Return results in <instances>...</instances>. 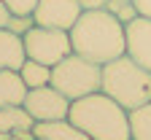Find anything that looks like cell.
Masks as SVG:
<instances>
[{
  "mask_svg": "<svg viewBox=\"0 0 151 140\" xmlns=\"http://www.w3.org/2000/svg\"><path fill=\"white\" fill-rule=\"evenodd\" d=\"M70 43L73 54L105 65L127 51L124 22L108 8H84L78 22L70 27Z\"/></svg>",
  "mask_w": 151,
  "mask_h": 140,
  "instance_id": "6da1fadb",
  "label": "cell"
},
{
  "mask_svg": "<svg viewBox=\"0 0 151 140\" xmlns=\"http://www.w3.org/2000/svg\"><path fill=\"white\" fill-rule=\"evenodd\" d=\"M68 118L92 140H129V111L105 92L73 100Z\"/></svg>",
  "mask_w": 151,
  "mask_h": 140,
  "instance_id": "7a4b0ae2",
  "label": "cell"
},
{
  "mask_svg": "<svg viewBox=\"0 0 151 140\" xmlns=\"http://www.w3.org/2000/svg\"><path fill=\"white\" fill-rule=\"evenodd\" d=\"M108 97H113L122 108L132 111L151 103V70L140 67L135 59H129L127 54L111 59L103 65V86Z\"/></svg>",
  "mask_w": 151,
  "mask_h": 140,
  "instance_id": "3957f363",
  "label": "cell"
},
{
  "mask_svg": "<svg viewBox=\"0 0 151 140\" xmlns=\"http://www.w3.org/2000/svg\"><path fill=\"white\" fill-rule=\"evenodd\" d=\"M51 86L60 89L70 103L86 94H94L103 86V65L92 62L81 54H68L62 62L51 67Z\"/></svg>",
  "mask_w": 151,
  "mask_h": 140,
  "instance_id": "277c9868",
  "label": "cell"
},
{
  "mask_svg": "<svg viewBox=\"0 0 151 140\" xmlns=\"http://www.w3.org/2000/svg\"><path fill=\"white\" fill-rule=\"evenodd\" d=\"M22 38H24L27 57L35 59V62H41V65H49V67L62 62L68 54H73V43H70V32L68 30L32 24Z\"/></svg>",
  "mask_w": 151,
  "mask_h": 140,
  "instance_id": "5b68a950",
  "label": "cell"
},
{
  "mask_svg": "<svg viewBox=\"0 0 151 140\" xmlns=\"http://www.w3.org/2000/svg\"><path fill=\"white\" fill-rule=\"evenodd\" d=\"M24 108L30 111V116L35 121H60V118H68V113H70V100L60 89L46 84V86L27 92Z\"/></svg>",
  "mask_w": 151,
  "mask_h": 140,
  "instance_id": "8992f818",
  "label": "cell"
},
{
  "mask_svg": "<svg viewBox=\"0 0 151 140\" xmlns=\"http://www.w3.org/2000/svg\"><path fill=\"white\" fill-rule=\"evenodd\" d=\"M81 14H84V6L78 0H38L32 19L41 27H57L70 32V27L78 22Z\"/></svg>",
  "mask_w": 151,
  "mask_h": 140,
  "instance_id": "52a82bcc",
  "label": "cell"
},
{
  "mask_svg": "<svg viewBox=\"0 0 151 140\" xmlns=\"http://www.w3.org/2000/svg\"><path fill=\"white\" fill-rule=\"evenodd\" d=\"M127 32V57L146 70H151V19L148 16H135L124 24Z\"/></svg>",
  "mask_w": 151,
  "mask_h": 140,
  "instance_id": "ba28073f",
  "label": "cell"
},
{
  "mask_svg": "<svg viewBox=\"0 0 151 140\" xmlns=\"http://www.w3.org/2000/svg\"><path fill=\"white\" fill-rule=\"evenodd\" d=\"M35 140H92L86 132H81L70 118H60V121H35L32 124Z\"/></svg>",
  "mask_w": 151,
  "mask_h": 140,
  "instance_id": "9c48e42d",
  "label": "cell"
},
{
  "mask_svg": "<svg viewBox=\"0 0 151 140\" xmlns=\"http://www.w3.org/2000/svg\"><path fill=\"white\" fill-rule=\"evenodd\" d=\"M24 59H27L24 38L3 27L0 30V70H19Z\"/></svg>",
  "mask_w": 151,
  "mask_h": 140,
  "instance_id": "30bf717a",
  "label": "cell"
},
{
  "mask_svg": "<svg viewBox=\"0 0 151 140\" xmlns=\"http://www.w3.org/2000/svg\"><path fill=\"white\" fill-rule=\"evenodd\" d=\"M27 84L22 81L19 70H0V108L8 105H24L27 97Z\"/></svg>",
  "mask_w": 151,
  "mask_h": 140,
  "instance_id": "8fae6325",
  "label": "cell"
},
{
  "mask_svg": "<svg viewBox=\"0 0 151 140\" xmlns=\"http://www.w3.org/2000/svg\"><path fill=\"white\" fill-rule=\"evenodd\" d=\"M35 118L30 116V111L24 105H8V108H0V132L6 135H16V132H24L32 129Z\"/></svg>",
  "mask_w": 151,
  "mask_h": 140,
  "instance_id": "7c38bea8",
  "label": "cell"
},
{
  "mask_svg": "<svg viewBox=\"0 0 151 140\" xmlns=\"http://www.w3.org/2000/svg\"><path fill=\"white\" fill-rule=\"evenodd\" d=\"M19 75H22V81L27 84V89H38V86L51 84V67H49V65H41V62H35V59H30V57L22 62Z\"/></svg>",
  "mask_w": 151,
  "mask_h": 140,
  "instance_id": "4fadbf2b",
  "label": "cell"
},
{
  "mask_svg": "<svg viewBox=\"0 0 151 140\" xmlns=\"http://www.w3.org/2000/svg\"><path fill=\"white\" fill-rule=\"evenodd\" d=\"M129 140H151V103L129 111Z\"/></svg>",
  "mask_w": 151,
  "mask_h": 140,
  "instance_id": "5bb4252c",
  "label": "cell"
},
{
  "mask_svg": "<svg viewBox=\"0 0 151 140\" xmlns=\"http://www.w3.org/2000/svg\"><path fill=\"white\" fill-rule=\"evenodd\" d=\"M111 14H116L119 19H122V22L127 24L129 22V19H135L138 16V11H135V6H132V0H111V3L105 6Z\"/></svg>",
  "mask_w": 151,
  "mask_h": 140,
  "instance_id": "9a60e30c",
  "label": "cell"
},
{
  "mask_svg": "<svg viewBox=\"0 0 151 140\" xmlns=\"http://www.w3.org/2000/svg\"><path fill=\"white\" fill-rule=\"evenodd\" d=\"M3 3H6L8 11L16 14V16H32V11H35V6H38V0H3Z\"/></svg>",
  "mask_w": 151,
  "mask_h": 140,
  "instance_id": "2e32d148",
  "label": "cell"
},
{
  "mask_svg": "<svg viewBox=\"0 0 151 140\" xmlns=\"http://www.w3.org/2000/svg\"><path fill=\"white\" fill-rule=\"evenodd\" d=\"M32 24H35V19H32V16H16V14H14V16H11V22H8V30L16 32V35H24Z\"/></svg>",
  "mask_w": 151,
  "mask_h": 140,
  "instance_id": "e0dca14e",
  "label": "cell"
},
{
  "mask_svg": "<svg viewBox=\"0 0 151 140\" xmlns=\"http://www.w3.org/2000/svg\"><path fill=\"white\" fill-rule=\"evenodd\" d=\"M132 6H135L138 16H148L151 19V0H132Z\"/></svg>",
  "mask_w": 151,
  "mask_h": 140,
  "instance_id": "ac0fdd59",
  "label": "cell"
},
{
  "mask_svg": "<svg viewBox=\"0 0 151 140\" xmlns=\"http://www.w3.org/2000/svg\"><path fill=\"white\" fill-rule=\"evenodd\" d=\"M11 11H8V6L3 3V0H0V30H3V27H8V22H11Z\"/></svg>",
  "mask_w": 151,
  "mask_h": 140,
  "instance_id": "d6986e66",
  "label": "cell"
},
{
  "mask_svg": "<svg viewBox=\"0 0 151 140\" xmlns=\"http://www.w3.org/2000/svg\"><path fill=\"white\" fill-rule=\"evenodd\" d=\"M78 3H81L84 8H105L111 0H78Z\"/></svg>",
  "mask_w": 151,
  "mask_h": 140,
  "instance_id": "ffe728a7",
  "label": "cell"
},
{
  "mask_svg": "<svg viewBox=\"0 0 151 140\" xmlns=\"http://www.w3.org/2000/svg\"><path fill=\"white\" fill-rule=\"evenodd\" d=\"M0 140H11V135H6V132H0Z\"/></svg>",
  "mask_w": 151,
  "mask_h": 140,
  "instance_id": "44dd1931",
  "label": "cell"
}]
</instances>
